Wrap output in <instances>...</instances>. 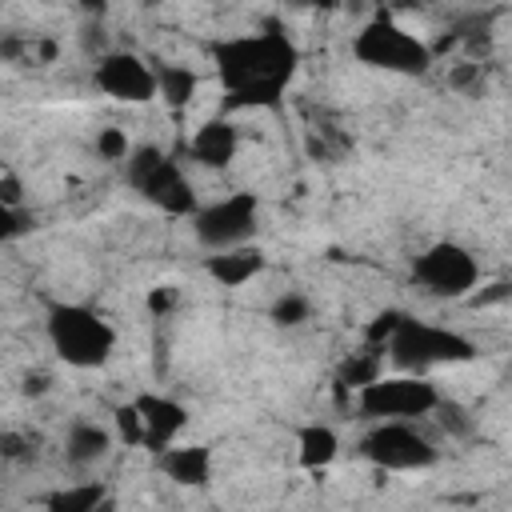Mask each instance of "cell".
<instances>
[{"instance_id": "16", "label": "cell", "mask_w": 512, "mask_h": 512, "mask_svg": "<svg viewBox=\"0 0 512 512\" xmlns=\"http://www.w3.org/2000/svg\"><path fill=\"white\" fill-rule=\"evenodd\" d=\"M336 452H340V436H336L328 424H308V428H300V436H296V460H300L304 468L320 472V468H328V464L336 460Z\"/></svg>"}, {"instance_id": "25", "label": "cell", "mask_w": 512, "mask_h": 512, "mask_svg": "<svg viewBox=\"0 0 512 512\" xmlns=\"http://www.w3.org/2000/svg\"><path fill=\"white\" fill-rule=\"evenodd\" d=\"M80 8H84V12H96V16H100V12H104V0H80Z\"/></svg>"}, {"instance_id": "20", "label": "cell", "mask_w": 512, "mask_h": 512, "mask_svg": "<svg viewBox=\"0 0 512 512\" xmlns=\"http://www.w3.org/2000/svg\"><path fill=\"white\" fill-rule=\"evenodd\" d=\"M116 436H120L124 444H144V420H140L136 400H128V404L116 408Z\"/></svg>"}, {"instance_id": "15", "label": "cell", "mask_w": 512, "mask_h": 512, "mask_svg": "<svg viewBox=\"0 0 512 512\" xmlns=\"http://www.w3.org/2000/svg\"><path fill=\"white\" fill-rule=\"evenodd\" d=\"M112 448V432L96 420H72L64 432V460L76 468H88L96 460H104Z\"/></svg>"}, {"instance_id": "3", "label": "cell", "mask_w": 512, "mask_h": 512, "mask_svg": "<svg viewBox=\"0 0 512 512\" xmlns=\"http://www.w3.org/2000/svg\"><path fill=\"white\" fill-rule=\"evenodd\" d=\"M44 328L52 352L72 368H100L116 352V328L84 304H56Z\"/></svg>"}, {"instance_id": "5", "label": "cell", "mask_w": 512, "mask_h": 512, "mask_svg": "<svg viewBox=\"0 0 512 512\" xmlns=\"http://www.w3.org/2000/svg\"><path fill=\"white\" fill-rule=\"evenodd\" d=\"M124 164H128V184L148 204H156L160 212H168V216H192L200 208L196 204V192H192V184L184 176V168L172 156H164L160 148H152V144L132 148Z\"/></svg>"}, {"instance_id": "4", "label": "cell", "mask_w": 512, "mask_h": 512, "mask_svg": "<svg viewBox=\"0 0 512 512\" xmlns=\"http://www.w3.org/2000/svg\"><path fill=\"white\" fill-rule=\"evenodd\" d=\"M352 56L368 68H380V72H392V76H420L428 72L432 64V48L408 32L404 24H396L388 12L384 16H372L356 40H352Z\"/></svg>"}, {"instance_id": "24", "label": "cell", "mask_w": 512, "mask_h": 512, "mask_svg": "<svg viewBox=\"0 0 512 512\" xmlns=\"http://www.w3.org/2000/svg\"><path fill=\"white\" fill-rule=\"evenodd\" d=\"M0 204H20V180H16V172H4L0 176Z\"/></svg>"}, {"instance_id": "6", "label": "cell", "mask_w": 512, "mask_h": 512, "mask_svg": "<svg viewBox=\"0 0 512 512\" xmlns=\"http://www.w3.org/2000/svg\"><path fill=\"white\" fill-rule=\"evenodd\" d=\"M356 408L368 420H420L440 408V392L424 372H396L356 388Z\"/></svg>"}, {"instance_id": "18", "label": "cell", "mask_w": 512, "mask_h": 512, "mask_svg": "<svg viewBox=\"0 0 512 512\" xmlns=\"http://www.w3.org/2000/svg\"><path fill=\"white\" fill-rule=\"evenodd\" d=\"M44 504H48L52 512H96V508L104 504V484L84 480V484H76V488H60V492H52Z\"/></svg>"}, {"instance_id": "10", "label": "cell", "mask_w": 512, "mask_h": 512, "mask_svg": "<svg viewBox=\"0 0 512 512\" xmlns=\"http://www.w3.org/2000/svg\"><path fill=\"white\" fill-rule=\"evenodd\" d=\"M92 80H96V88L104 96L124 100V104H148L152 96H160V88H156V64H148L144 56L124 52V48L100 52L96 56V68H92Z\"/></svg>"}, {"instance_id": "17", "label": "cell", "mask_w": 512, "mask_h": 512, "mask_svg": "<svg viewBox=\"0 0 512 512\" xmlns=\"http://www.w3.org/2000/svg\"><path fill=\"white\" fill-rule=\"evenodd\" d=\"M156 88H160V100L168 108H188L196 88H200V80L184 64H156Z\"/></svg>"}, {"instance_id": "26", "label": "cell", "mask_w": 512, "mask_h": 512, "mask_svg": "<svg viewBox=\"0 0 512 512\" xmlns=\"http://www.w3.org/2000/svg\"><path fill=\"white\" fill-rule=\"evenodd\" d=\"M292 4H328V0H292Z\"/></svg>"}, {"instance_id": "21", "label": "cell", "mask_w": 512, "mask_h": 512, "mask_svg": "<svg viewBox=\"0 0 512 512\" xmlns=\"http://www.w3.org/2000/svg\"><path fill=\"white\" fill-rule=\"evenodd\" d=\"M96 152H100V160H128V152H132L128 132H124V128H104V132H96Z\"/></svg>"}, {"instance_id": "7", "label": "cell", "mask_w": 512, "mask_h": 512, "mask_svg": "<svg viewBox=\"0 0 512 512\" xmlns=\"http://www.w3.org/2000/svg\"><path fill=\"white\" fill-rule=\"evenodd\" d=\"M260 228V200L256 192H228L204 208L192 212V232L208 252L220 248H236V244H252Z\"/></svg>"}, {"instance_id": "22", "label": "cell", "mask_w": 512, "mask_h": 512, "mask_svg": "<svg viewBox=\"0 0 512 512\" xmlns=\"http://www.w3.org/2000/svg\"><path fill=\"white\" fill-rule=\"evenodd\" d=\"M24 232H28V224H24L20 204H0V236H4V240H16V236H24Z\"/></svg>"}, {"instance_id": "19", "label": "cell", "mask_w": 512, "mask_h": 512, "mask_svg": "<svg viewBox=\"0 0 512 512\" xmlns=\"http://www.w3.org/2000/svg\"><path fill=\"white\" fill-rule=\"evenodd\" d=\"M308 300L300 296V292H284L276 304H272V320L276 324H284V328H292V324H304L308 320Z\"/></svg>"}, {"instance_id": "2", "label": "cell", "mask_w": 512, "mask_h": 512, "mask_svg": "<svg viewBox=\"0 0 512 512\" xmlns=\"http://www.w3.org/2000/svg\"><path fill=\"white\" fill-rule=\"evenodd\" d=\"M384 356L400 368V372H432L444 364H464L476 356V344L444 324H428L404 312V320L396 324V332L384 344Z\"/></svg>"}, {"instance_id": "9", "label": "cell", "mask_w": 512, "mask_h": 512, "mask_svg": "<svg viewBox=\"0 0 512 512\" xmlns=\"http://www.w3.org/2000/svg\"><path fill=\"white\" fill-rule=\"evenodd\" d=\"M412 280L432 292V296H444V300H460V296H472L476 280H480V264L476 256L456 244V240H436L432 248H424L416 260H412Z\"/></svg>"}, {"instance_id": "8", "label": "cell", "mask_w": 512, "mask_h": 512, "mask_svg": "<svg viewBox=\"0 0 512 512\" xmlns=\"http://www.w3.org/2000/svg\"><path fill=\"white\" fill-rule=\"evenodd\" d=\"M360 452L380 472H420L436 464L432 440L420 428H412V420H372V428L360 440Z\"/></svg>"}, {"instance_id": "13", "label": "cell", "mask_w": 512, "mask_h": 512, "mask_svg": "<svg viewBox=\"0 0 512 512\" xmlns=\"http://www.w3.org/2000/svg\"><path fill=\"white\" fill-rule=\"evenodd\" d=\"M236 148H240V132L228 120H204L188 140V156L204 168H224L236 156Z\"/></svg>"}, {"instance_id": "14", "label": "cell", "mask_w": 512, "mask_h": 512, "mask_svg": "<svg viewBox=\"0 0 512 512\" xmlns=\"http://www.w3.org/2000/svg\"><path fill=\"white\" fill-rule=\"evenodd\" d=\"M260 268H264V252L252 248V244L220 248V252H212V256L204 260V272H208L216 284H224V288H240V284H248Z\"/></svg>"}, {"instance_id": "12", "label": "cell", "mask_w": 512, "mask_h": 512, "mask_svg": "<svg viewBox=\"0 0 512 512\" xmlns=\"http://www.w3.org/2000/svg\"><path fill=\"white\" fill-rule=\"evenodd\" d=\"M156 464L172 484L184 488H204L212 480V452L204 444H168L156 452Z\"/></svg>"}, {"instance_id": "23", "label": "cell", "mask_w": 512, "mask_h": 512, "mask_svg": "<svg viewBox=\"0 0 512 512\" xmlns=\"http://www.w3.org/2000/svg\"><path fill=\"white\" fill-rule=\"evenodd\" d=\"M172 304H176V288H152L148 292V312L152 316H164Z\"/></svg>"}, {"instance_id": "1", "label": "cell", "mask_w": 512, "mask_h": 512, "mask_svg": "<svg viewBox=\"0 0 512 512\" xmlns=\"http://www.w3.org/2000/svg\"><path fill=\"white\" fill-rule=\"evenodd\" d=\"M216 72L228 92V104L236 108H272L280 104L292 72H296V44L276 32H248L216 44Z\"/></svg>"}, {"instance_id": "11", "label": "cell", "mask_w": 512, "mask_h": 512, "mask_svg": "<svg viewBox=\"0 0 512 512\" xmlns=\"http://www.w3.org/2000/svg\"><path fill=\"white\" fill-rule=\"evenodd\" d=\"M136 408H140V420H144V444L140 448H168L176 444V436L188 428V408L172 396H160V392H140L136 396Z\"/></svg>"}]
</instances>
